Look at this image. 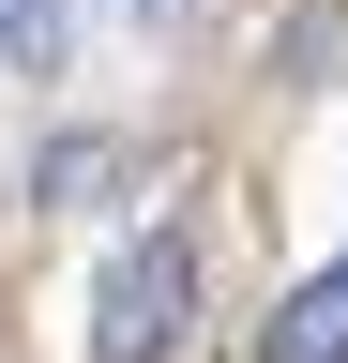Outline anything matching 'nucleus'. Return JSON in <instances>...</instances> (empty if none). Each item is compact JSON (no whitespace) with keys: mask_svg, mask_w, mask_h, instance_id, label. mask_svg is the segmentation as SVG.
Segmentation results:
<instances>
[{"mask_svg":"<svg viewBox=\"0 0 348 363\" xmlns=\"http://www.w3.org/2000/svg\"><path fill=\"white\" fill-rule=\"evenodd\" d=\"M182 318H197V242L182 227H137L106 257V288H91V363H167Z\"/></svg>","mask_w":348,"mask_h":363,"instance_id":"obj_1","label":"nucleus"},{"mask_svg":"<svg viewBox=\"0 0 348 363\" xmlns=\"http://www.w3.org/2000/svg\"><path fill=\"white\" fill-rule=\"evenodd\" d=\"M257 363H348V257L288 288V318H273V348H257Z\"/></svg>","mask_w":348,"mask_h":363,"instance_id":"obj_2","label":"nucleus"},{"mask_svg":"<svg viewBox=\"0 0 348 363\" xmlns=\"http://www.w3.org/2000/svg\"><path fill=\"white\" fill-rule=\"evenodd\" d=\"M121 167H137L121 136H61V152L30 167V197H46V212H106V182H121Z\"/></svg>","mask_w":348,"mask_h":363,"instance_id":"obj_3","label":"nucleus"},{"mask_svg":"<svg viewBox=\"0 0 348 363\" xmlns=\"http://www.w3.org/2000/svg\"><path fill=\"white\" fill-rule=\"evenodd\" d=\"M0 45H16V61L46 76V61H61V0H0Z\"/></svg>","mask_w":348,"mask_h":363,"instance_id":"obj_4","label":"nucleus"},{"mask_svg":"<svg viewBox=\"0 0 348 363\" xmlns=\"http://www.w3.org/2000/svg\"><path fill=\"white\" fill-rule=\"evenodd\" d=\"M137 16H182V0H137Z\"/></svg>","mask_w":348,"mask_h":363,"instance_id":"obj_5","label":"nucleus"}]
</instances>
